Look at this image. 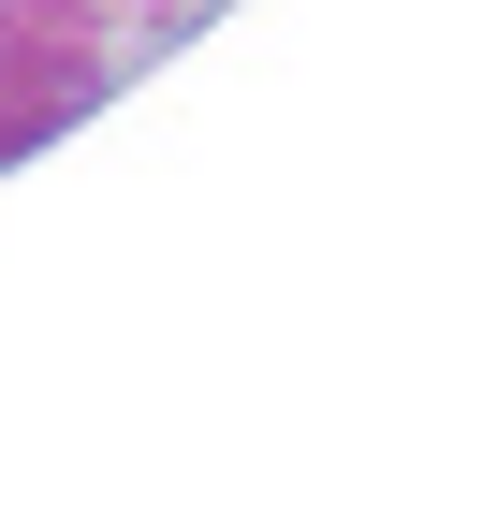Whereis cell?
<instances>
[{"label":"cell","mask_w":497,"mask_h":512,"mask_svg":"<svg viewBox=\"0 0 497 512\" xmlns=\"http://www.w3.org/2000/svg\"><path fill=\"white\" fill-rule=\"evenodd\" d=\"M117 88V30L59 15V0H0V161H30L44 132H74Z\"/></svg>","instance_id":"obj_1"},{"label":"cell","mask_w":497,"mask_h":512,"mask_svg":"<svg viewBox=\"0 0 497 512\" xmlns=\"http://www.w3.org/2000/svg\"><path fill=\"white\" fill-rule=\"evenodd\" d=\"M59 15H88V30H147L161 0H59Z\"/></svg>","instance_id":"obj_2"}]
</instances>
